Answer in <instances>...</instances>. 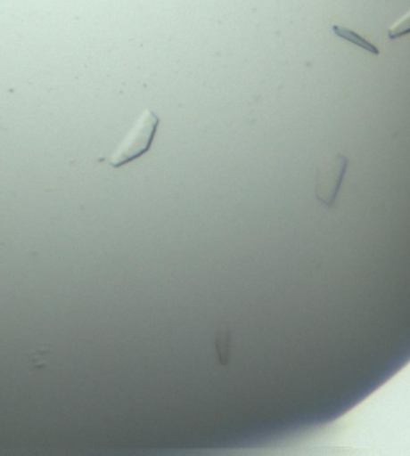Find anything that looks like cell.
Listing matches in <instances>:
<instances>
[{"instance_id": "1", "label": "cell", "mask_w": 410, "mask_h": 456, "mask_svg": "<svg viewBox=\"0 0 410 456\" xmlns=\"http://www.w3.org/2000/svg\"><path fill=\"white\" fill-rule=\"evenodd\" d=\"M159 118L152 110L143 112L134 126L128 130L126 138L120 142L116 151L108 158L111 167H122L148 152L156 136Z\"/></svg>"}, {"instance_id": "2", "label": "cell", "mask_w": 410, "mask_h": 456, "mask_svg": "<svg viewBox=\"0 0 410 456\" xmlns=\"http://www.w3.org/2000/svg\"><path fill=\"white\" fill-rule=\"evenodd\" d=\"M348 159L341 154H333L324 159L316 170V197L327 207H332L339 196L340 186L347 174Z\"/></svg>"}, {"instance_id": "3", "label": "cell", "mask_w": 410, "mask_h": 456, "mask_svg": "<svg viewBox=\"0 0 410 456\" xmlns=\"http://www.w3.org/2000/svg\"><path fill=\"white\" fill-rule=\"evenodd\" d=\"M332 31L335 32V34L339 36L340 39L348 40L349 44H353L356 47L363 48V50L369 52L372 55H380L379 48L375 47L373 44H371L369 40H365L364 37H361L359 34H356L355 31L348 29L345 26H339V24H335V26H332Z\"/></svg>"}, {"instance_id": "4", "label": "cell", "mask_w": 410, "mask_h": 456, "mask_svg": "<svg viewBox=\"0 0 410 456\" xmlns=\"http://www.w3.org/2000/svg\"><path fill=\"white\" fill-rule=\"evenodd\" d=\"M410 32V10L406 15L401 16L395 24L388 28V37L391 40L399 39Z\"/></svg>"}, {"instance_id": "5", "label": "cell", "mask_w": 410, "mask_h": 456, "mask_svg": "<svg viewBox=\"0 0 410 456\" xmlns=\"http://www.w3.org/2000/svg\"><path fill=\"white\" fill-rule=\"evenodd\" d=\"M217 349H218V357H220L221 363L228 362V349H229V335L228 331L220 333L217 338Z\"/></svg>"}]
</instances>
